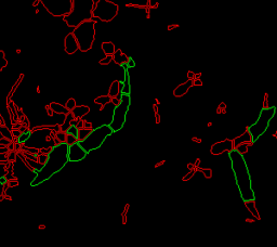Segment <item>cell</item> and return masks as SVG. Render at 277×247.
I'll list each match as a JSON object with an SVG mask.
<instances>
[{
    "label": "cell",
    "mask_w": 277,
    "mask_h": 247,
    "mask_svg": "<svg viewBox=\"0 0 277 247\" xmlns=\"http://www.w3.org/2000/svg\"><path fill=\"white\" fill-rule=\"evenodd\" d=\"M73 106H74V100H69V101L67 102V107H68V108H71Z\"/></svg>",
    "instance_id": "d6986e66"
},
{
    "label": "cell",
    "mask_w": 277,
    "mask_h": 247,
    "mask_svg": "<svg viewBox=\"0 0 277 247\" xmlns=\"http://www.w3.org/2000/svg\"><path fill=\"white\" fill-rule=\"evenodd\" d=\"M112 59H113V55H107L105 59H103V60L100 62V63L101 64H108L109 62L112 61Z\"/></svg>",
    "instance_id": "ac0fdd59"
},
{
    "label": "cell",
    "mask_w": 277,
    "mask_h": 247,
    "mask_svg": "<svg viewBox=\"0 0 277 247\" xmlns=\"http://www.w3.org/2000/svg\"><path fill=\"white\" fill-rule=\"evenodd\" d=\"M53 16H66L71 12V0H38Z\"/></svg>",
    "instance_id": "9c48e42d"
},
{
    "label": "cell",
    "mask_w": 277,
    "mask_h": 247,
    "mask_svg": "<svg viewBox=\"0 0 277 247\" xmlns=\"http://www.w3.org/2000/svg\"><path fill=\"white\" fill-rule=\"evenodd\" d=\"M194 84H196V85H201V81H200V80H195Z\"/></svg>",
    "instance_id": "44dd1931"
},
{
    "label": "cell",
    "mask_w": 277,
    "mask_h": 247,
    "mask_svg": "<svg viewBox=\"0 0 277 247\" xmlns=\"http://www.w3.org/2000/svg\"><path fill=\"white\" fill-rule=\"evenodd\" d=\"M192 85H193V80H188L187 82H184V84L180 85V86H179V87L174 90V94H175L177 97L183 96V94L185 93V92L189 89V87H190Z\"/></svg>",
    "instance_id": "7c38bea8"
},
{
    "label": "cell",
    "mask_w": 277,
    "mask_h": 247,
    "mask_svg": "<svg viewBox=\"0 0 277 247\" xmlns=\"http://www.w3.org/2000/svg\"><path fill=\"white\" fill-rule=\"evenodd\" d=\"M118 4L109 0H99L92 10V16L103 22H111L118 13Z\"/></svg>",
    "instance_id": "ba28073f"
},
{
    "label": "cell",
    "mask_w": 277,
    "mask_h": 247,
    "mask_svg": "<svg viewBox=\"0 0 277 247\" xmlns=\"http://www.w3.org/2000/svg\"><path fill=\"white\" fill-rule=\"evenodd\" d=\"M87 152L80 146L78 142L68 145V160L69 162H79L87 156Z\"/></svg>",
    "instance_id": "30bf717a"
},
{
    "label": "cell",
    "mask_w": 277,
    "mask_h": 247,
    "mask_svg": "<svg viewBox=\"0 0 277 247\" xmlns=\"http://www.w3.org/2000/svg\"><path fill=\"white\" fill-rule=\"evenodd\" d=\"M67 132H68V135L74 136L75 138H77V137H78V130H77V128H76L75 126H71L69 129H68Z\"/></svg>",
    "instance_id": "2e32d148"
},
{
    "label": "cell",
    "mask_w": 277,
    "mask_h": 247,
    "mask_svg": "<svg viewBox=\"0 0 277 247\" xmlns=\"http://www.w3.org/2000/svg\"><path fill=\"white\" fill-rule=\"evenodd\" d=\"M29 137H31V132H25V133H23V135H21L20 136V138H19V141L21 142V143H22V142H25L26 140H27Z\"/></svg>",
    "instance_id": "e0dca14e"
},
{
    "label": "cell",
    "mask_w": 277,
    "mask_h": 247,
    "mask_svg": "<svg viewBox=\"0 0 277 247\" xmlns=\"http://www.w3.org/2000/svg\"><path fill=\"white\" fill-rule=\"evenodd\" d=\"M95 23L91 20L85 21L75 27L73 35L75 36L78 42L79 50L82 52H87L92 48V44L95 37Z\"/></svg>",
    "instance_id": "277c9868"
},
{
    "label": "cell",
    "mask_w": 277,
    "mask_h": 247,
    "mask_svg": "<svg viewBox=\"0 0 277 247\" xmlns=\"http://www.w3.org/2000/svg\"><path fill=\"white\" fill-rule=\"evenodd\" d=\"M94 0H71V12L64 16L65 23L70 27H77L80 23L91 20Z\"/></svg>",
    "instance_id": "3957f363"
},
{
    "label": "cell",
    "mask_w": 277,
    "mask_h": 247,
    "mask_svg": "<svg viewBox=\"0 0 277 247\" xmlns=\"http://www.w3.org/2000/svg\"><path fill=\"white\" fill-rule=\"evenodd\" d=\"M102 49H103V51L106 55H113L116 52L115 46H114L113 42H103L102 43Z\"/></svg>",
    "instance_id": "4fadbf2b"
},
{
    "label": "cell",
    "mask_w": 277,
    "mask_h": 247,
    "mask_svg": "<svg viewBox=\"0 0 277 247\" xmlns=\"http://www.w3.org/2000/svg\"><path fill=\"white\" fill-rule=\"evenodd\" d=\"M193 76H194V73L189 72V73H188V77H189V79H192V78H193Z\"/></svg>",
    "instance_id": "ffe728a7"
},
{
    "label": "cell",
    "mask_w": 277,
    "mask_h": 247,
    "mask_svg": "<svg viewBox=\"0 0 277 247\" xmlns=\"http://www.w3.org/2000/svg\"><path fill=\"white\" fill-rule=\"evenodd\" d=\"M275 113H276V108L274 106L267 107V108H262L260 115H259L258 120L248 128V131L252 138V141H257L266 131V129L269 128L270 121L272 120Z\"/></svg>",
    "instance_id": "8992f818"
},
{
    "label": "cell",
    "mask_w": 277,
    "mask_h": 247,
    "mask_svg": "<svg viewBox=\"0 0 277 247\" xmlns=\"http://www.w3.org/2000/svg\"><path fill=\"white\" fill-rule=\"evenodd\" d=\"M130 94H121L120 102L115 107L114 114H113V120L109 124V127L112 128L113 132H117L123 127L124 123H126L127 113L130 107Z\"/></svg>",
    "instance_id": "52a82bcc"
},
{
    "label": "cell",
    "mask_w": 277,
    "mask_h": 247,
    "mask_svg": "<svg viewBox=\"0 0 277 247\" xmlns=\"http://www.w3.org/2000/svg\"><path fill=\"white\" fill-rule=\"evenodd\" d=\"M65 50L68 54H73L76 51L79 50L78 47V42H77L75 36L73 35V33L69 35H67L66 38H65Z\"/></svg>",
    "instance_id": "8fae6325"
},
{
    "label": "cell",
    "mask_w": 277,
    "mask_h": 247,
    "mask_svg": "<svg viewBox=\"0 0 277 247\" xmlns=\"http://www.w3.org/2000/svg\"><path fill=\"white\" fill-rule=\"evenodd\" d=\"M231 163H232V169H233L235 180L238 185L244 202H252L254 201V192L252 190L251 185V177L249 174V169L247 166V163L244 156L240 152L237 150H232L228 153Z\"/></svg>",
    "instance_id": "6da1fadb"
},
{
    "label": "cell",
    "mask_w": 277,
    "mask_h": 247,
    "mask_svg": "<svg viewBox=\"0 0 277 247\" xmlns=\"http://www.w3.org/2000/svg\"><path fill=\"white\" fill-rule=\"evenodd\" d=\"M68 162H69L68 160V144L61 143L54 146L48 155L47 162L43 165V167L38 171L36 178L32 180L31 185H38V184L42 183L43 181L50 179L53 175L63 169Z\"/></svg>",
    "instance_id": "7a4b0ae2"
},
{
    "label": "cell",
    "mask_w": 277,
    "mask_h": 247,
    "mask_svg": "<svg viewBox=\"0 0 277 247\" xmlns=\"http://www.w3.org/2000/svg\"><path fill=\"white\" fill-rule=\"evenodd\" d=\"M123 84V87L121 94H130V82H129V77H128V75L126 76V80H124Z\"/></svg>",
    "instance_id": "5bb4252c"
},
{
    "label": "cell",
    "mask_w": 277,
    "mask_h": 247,
    "mask_svg": "<svg viewBox=\"0 0 277 247\" xmlns=\"http://www.w3.org/2000/svg\"><path fill=\"white\" fill-rule=\"evenodd\" d=\"M5 65H7V60H5V58H4V53L2 51H0V71H1Z\"/></svg>",
    "instance_id": "9a60e30c"
},
{
    "label": "cell",
    "mask_w": 277,
    "mask_h": 247,
    "mask_svg": "<svg viewBox=\"0 0 277 247\" xmlns=\"http://www.w3.org/2000/svg\"><path fill=\"white\" fill-rule=\"evenodd\" d=\"M112 133L113 130L109 127V125H103V126H100L92 130L82 141L78 142V143L87 153H89V152L99 148L104 143L107 137H109Z\"/></svg>",
    "instance_id": "5b68a950"
}]
</instances>
